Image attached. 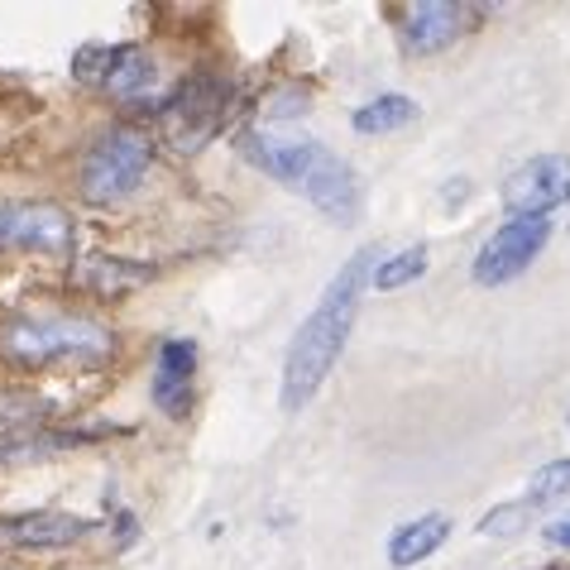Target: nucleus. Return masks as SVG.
Returning <instances> with one entry per match:
<instances>
[{
  "label": "nucleus",
  "instance_id": "nucleus-1",
  "mask_svg": "<svg viewBox=\"0 0 570 570\" xmlns=\"http://www.w3.org/2000/svg\"><path fill=\"white\" fill-rule=\"evenodd\" d=\"M370 259H374V249H360V255L345 259L341 274L326 283L322 303L297 326L288 360H283V389H278L283 413H303L316 393H322L331 370H336L345 341H351L355 312H360V288H364V278H370Z\"/></svg>",
  "mask_w": 570,
  "mask_h": 570
},
{
  "label": "nucleus",
  "instance_id": "nucleus-2",
  "mask_svg": "<svg viewBox=\"0 0 570 570\" xmlns=\"http://www.w3.org/2000/svg\"><path fill=\"white\" fill-rule=\"evenodd\" d=\"M245 154H249V164H259L268 173V178L288 183L293 193H303L326 220H336V226H355L360 220V212H364L360 173L345 164L341 154H331L322 139H283V135L249 130Z\"/></svg>",
  "mask_w": 570,
  "mask_h": 570
},
{
  "label": "nucleus",
  "instance_id": "nucleus-3",
  "mask_svg": "<svg viewBox=\"0 0 570 570\" xmlns=\"http://www.w3.org/2000/svg\"><path fill=\"white\" fill-rule=\"evenodd\" d=\"M149 158H154V145L145 130L110 125L106 135H97V145L82 154V173H77L82 197L91 207H120V202H130L145 187Z\"/></svg>",
  "mask_w": 570,
  "mask_h": 570
},
{
  "label": "nucleus",
  "instance_id": "nucleus-4",
  "mask_svg": "<svg viewBox=\"0 0 570 570\" xmlns=\"http://www.w3.org/2000/svg\"><path fill=\"white\" fill-rule=\"evenodd\" d=\"M110 345H116V336L91 316H14V322L0 326V351L24 364L101 360L110 355Z\"/></svg>",
  "mask_w": 570,
  "mask_h": 570
},
{
  "label": "nucleus",
  "instance_id": "nucleus-5",
  "mask_svg": "<svg viewBox=\"0 0 570 570\" xmlns=\"http://www.w3.org/2000/svg\"><path fill=\"white\" fill-rule=\"evenodd\" d=\"M235 87L220 72H197L183 77L173 97L158 101V120H164V135L178 154H197L207 149L212 139L220 135V125L230 116Z\"/></svg>",
  "mask_w": 570,
  "mask_h": 570
},
{
  "label": "nucleus",
  "instance_id": "nucleus-6",
  "mask_svg": "<svg viewBox=\"0 0 570 570\" xmlns=\"http://www.w3.org/2000/svg\"><path fill=\"white\" fill-rule=\"evenodd\" d=\"M72 77L87 87H101L106 97H116L125 106H145L154 101V87H158V68L145 49H135V43H116V49H101V43H91L72 58Z\"/></svg>",
  "mask_w": 570,
  "mask_h": 570
},
{
  "label": "nucleus",
  "instance_id": "nucleus-7",
  "mask_svg": "<svg viewBox=\"0 0 570 570\" xmlns=\"http://www.w3.org/2000/svg\"><path fill=\"white\" fill-rule=\"evenodd\" d=\"M0 249H24L39 259H72L77 220L58 202H0Z\"/></svg>",
  "mask_w": 570,
  "mask_h": 570
},
{
  "label": "nucleus",
  "instance_id": "nucleus-8",
  "mask_svg": "<svg viewBox=\"0 0 570 570\" xmlns=\"http://www.w3.org/2000/svg\"><path fill=\"white\" fill-rule=\"evenodd\" d=\"M551 240V220L547 216H513L489 235L474 255V283L484 288H499V283H513L522 268H532V259L542 255V245Z\"/></svg>",
  "mask_w": 570,
  "mask_h": 570
},
{
  "label": "nucleus",
  "instance_id": "nucleus-9",
  "mask_svg": "<svg viewBox=\"0 0 570 570\" xmlns=\"http://www.w3.org/2000/svg\"><path fill=\"white\" fill-rule=\"evenodd\" d=\"M561 202H570V154H537L503 178L509 216H547Z\"/></svg>",
  "mask_w": 570,
  "mask_h": 570
},
{
  "label": "nucleus",
  "instance_id": "nucleus-10",
  "mask_svg": "<svg viewBox=\"0 0 570 570\" xmlns=\"http://www.w3.org/2000/svg\"><path fill=\"white\" fill-rule=\"evenodd\" d=\"M193 374H197V345L187 336H168L154 351V379H149V399L164 417H187L193 407Z\"/></svg>",
  "mask_w": 570,
  "mask_h": 570
},
{
  "label": "nucleus",
  "instance_id": "nucleus-11",
  "mask_svg": "<svg viewBox=\"0 0 570 570\" xmlns=\"http://www.w3.org/2000/svg\"><path fill=\"white\" fill-rule=\"evenodd\" d=\"M91 532L87 518L77 513H24V518H0V547L43 551V547H72Z\"/></svg>",
  "mask_w": 570,
  "mask_h": 570
},
{
  "label": "nucleus",
  "instance_id": "nucleus-12",
  "mask_svg": "<svg viewBox=\"0 0 570 570\" xmlns=\"http://www.w3.org/2000/svg\"><path fill=\"white\" fill-rule=\"evenodd\" d=\"M465 14L461 6H441V0H426V6H413L403 14V43L413 53H441L461 39L465 29Z\"/></svg>",
  "mask_w": 570,
  "mask_h": 570
},
{
  "label": "nucleus",
  "instance_id": "nucleus-13",
  "mask_svg": "<svg viewBox=\"0 0 570 570\" xmlns=\"http://www.w3.org/2000/svg\"><path fill=\"white\" fill-rule=\"evenodd\" d=\"M446 537H451V518L446 513H426V518H413V522H403V528H393L389 537V561L393 566H417L426 561L432 551L446 547Z\"/></svg>",
  "mask_w": 570,
  "mask_h": 570
},
{
  "label": "nucleus",
  "instance_id": "nucleus-14",
  "mask_svg": "<svg viewBox=\"0 0 570 570\" xmlns=\"http://www.w3.org/2000/svg\"><path fill=\"white\" fill-rule=\"evenodd\" d=\"M413 120H417V101L403 97V91H389V97L364 101V106H355V116H351V125L360 135H389V130H403V125H413Z\"/></svg>",
  "mask_w": 570,
  "mask_h": 570
},
{
  "label": "nucleus",
  "instance_id": "nucleus-15",
  "mask_svg": "<svg viewBox=\"0 0 570 570\" xmlns=\"http://www.w3.org/2000/svg\"><path fill=\"white\" fill-rule=\"evenodd\" d=\"M87 436H68V432H0V465H24V461H43V455H58L77 446Z\"/></svg>",
  "mask_w": 570,
  "mask_h": 570
},
{
  "label": "nucleus",
  "instance_id": "nucleus-16",
  "mask_svg": "<svg viewBox=\"0 0 570 570\" xmlns=\"http://www.w3.org/2000/svg\"><path fill=\"white\" fill-rule=\"evenodd\" d=\"M154 268L145 264H130V259H91L87 264V288H97L101 297H120V293H130L139 288V283H149Z\"/></svg>",
  "mask_w": 570,
  "mask_h": 570
},
{
  "label": "nucleus",
  "instance_id": "nucleus-17",
  "mask_svg": "<svg viewBox=\"0 0 570 570\" xmlns=\"http://www.w3.org/2000/svg\"><path fill=\"white\" fill-rule=\"evenodd\" d=\"M422 274H426V245H407V249H399V255L379 259L370 283H374L379 293H393V288H407V283H417Z\"/></svg>",
  "mask_w": 570,
  "mask_h": 570
},
{
  "label": "nucleus",
  "instance_id": "nucleus-18",
  "mask_svg": "<svg viewBox=\"0 0 570 570\" xmlns=\"http://www.w3.org/2000/svg\"><path fill=\"white\" fill-rule=\"evenodd\" d=\"M570 494V461H551L528 480V494H522V509H551Z\"/></svg>",
  "mask_w": 570,
  "mask_h": 570
},
{
  "label": "nucleus",
  "instance_id": "nucleus-19",
  "mask_svg": "<svg viewBox=\"0 0 570 570\" xmlns=\"http://www.w3.org/2000/svg\"><path fill=\"white\" fill-rule=\"evenodd\" d=\"M551 547H570V518H561V522H551V528L542 532Z\"/></svg>",
  "mask_w": 570,
  "mask_h": 570
},
{
  "label": "nucleus",
  "instance_id": "nucleus-20",
  "mask_svg": "<svg viewBox=\"0 0 570 570\" xmlns=\"http://www.w3.org/2000/svg\"><path fill=\"white\" fill-rule=\"evenodd\" d=\"M116 528H120V542L130 547V542H135V518H130V513H120V518H116Z\"/></svg>",
  "mask_w": 570,
  "mask_h": 570
},
{
  "label": "nucleus",
  "instance_id": "nucleus-21",
  "mask_svg": "<svg viewBox=\"0 0 570 570\" xmlns=\"http://www.w3.org/2000/svg\"><path fill=\"white\" fill-rule=\"evenodd\" d=\"M566 422H570V417H566Z\"/></svg>",
  "mask_w": 570,
  "mask_h": 570
}]
</instances>
